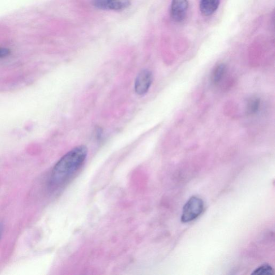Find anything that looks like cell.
<instances>
[{
	"instance_id": "obj_6",
	"label": "cell",
	"mask_w": 275,
	"mask_h": 275,
	"mask_svg": "<svg viewBox=\"0 0 275 275\" xmlns=\"http://www.w3.org/2000/svg\"><path fill=\"white\" fill-rule=\"evenodd\" d=\"M226 71V66L224 63L218 64L215 67L212 75H211V80L215 85L218 84L223 78Z\"/></svg>"
},
{
	"instance_id": "obj_2",
	"label": "cell",
	"mask_w": 275,
	"mask_h": 275,
	"mask_svg": "<svg viewBox=\"0 0 275 275\" xmlns=\"http://www.w3.org/2000/svg\"><path fill=\"white\" fill-rule=\"evenodd\" d=\"M204 202L202 199L196 197H191L183 208L181 221L189 223L198 218L204 210Z\"/></svg>"
},
{
	"instance_id": "obj_4",
	"label": "cell",
	"mask_w": 275,
	"mask_h": 275,
	"mask_svg": "<svg viewBox=\"0 0 275 275\" xmlns=\"http://www.w3.org/2000/svg\"><path fill=\"white\" fill-rule=\"evenodd\" d=\"M188 0H172L170 16L176 22H182L186 19L188 11Z\"/></svg>"
},
{
	"instance_id": "obj_10",
	"label": "cell",
	"mask_w": 275,
	"mask_h": 275,
	"mask_svg": "<svg viewBox=\"0 0 275 275\" xmlns=\"http://www.w3.org/2000/svg\"><path fill=\"white\" fill-rule=\"evenodd\" d=\"M113 0H92L93 6L102 10H110Z\"/></svg>"
},
{
	"instance_id": "obj_11",
	"label": "cell",
	"mask_w": 275,
	"mask_h": 275,
	"mask_svg": "<svg viewBox=\"0 0 275 275\" xmlns=\"http://www.w3.org/2000/svg\"><path fill=\"white\" fill-rule=\"evenodd\" d=\"M11 51L8 49L0 47V59L8 57Z\"/></svg>"
},
{
	"instance_id": "obj_5",
	"label": "cell",
	"mask_w": 275,
	"mask_h": 275,
	"mask_svg": "<svg viewBox=\"0 0 275 275\" xmlns=\"http://www.w3.org/2000/svg\"><path fill=\"white\" fill-rule=\"evenodd\" d=\"M219 4L220 0H200V11L205 16L212 15L217 10Z\"/></svg>"
},
{
	"instance_id": "obj_7",
	"label": "cell",
	"mask_w": 275,
	"mask_h": 275,
	"mask_svg": "<svg viewBox=\"0 0 275 275\" xmlns=\"http://www.w3.org/2000/svg\"><path fill=\"white\" fill-rule=\"evenodd\" d=\"M131 4V0H113L110 10L121 11L129 8Z\"/></svg>"
},
{
	"instance_id": "obj_1",
	"label": "cell",
	"mask_w": 275,
	"mask_h": 275,
	"mask_svg": "<svg viewBox=\"0 0 275 275\" xmlns=\"http://www.w3.org/2000/svg\"><path fill=\"white\" fill-rule=\"evenodd\" d=\"M88 150L84 145L73 149L57 162L53 167L49 180V185L57 188L65 184L84 164Z\"/></svg>"
},
{
	"instance_id": "obj_12",
	"label": "cell",
	"mask_w": 275,
	"mask_h": 275,
	"mask_svg": "<svg viewBox=\"0 0 275 275\" xmlns=\"http://www.w3.org/2000/svg\"><path fill=\"white\" fill-rule=\"evenodd\" d=\"M3 227L0 225V239H1L2 234H3Z\"/></svg>"
},
{
	"instance_id": "obj_8",
	"label": "cell",
	"mask_w": 275,
	"mask_h": 275,
	"mask_svg": "<svg viewBox=\"0 0 275 275\" xmlns=\"http://www.w3.org/2000/svg\"><path fill=\"white\" fill-rule=\"evenodd\" d=\"M260 107V100L258 97H252L247 105V112L249 114L253 115L259 111Z\"/></svg>"
},
{
	"instance_id": "obj_9",
	"label": "cell",
	"mask_w": 275,
	"mask_h": 275,
	"mask_svg": "<svg viewBox=\"0 0 275 275\" xmlns=\"http://www.w3.org/2000/svg\"><path fill=\"white\" fill-rule=\"evenodd\" d=\"M273 268L268 264H263L253 271L252 274L271 275L274 274Z\"/></svg>"
},
{
	"instance_id": "obj_3",
	"label": "cell",
	"mask_w": 275,
	"mask_h": 275,
	"mask_svg": "<svg viewBox=\"0 0 275 275\" xmlns=\"http://www.w3.org/2000/svg\"><path fill=\"white\" fill-rule=\"evenodd\" d=\"M153 81L152 72L144 70L140 73L135 79L134 89L135 93L140 95L146 94L149 91Z\"/></svg>"
}]
</instances>
